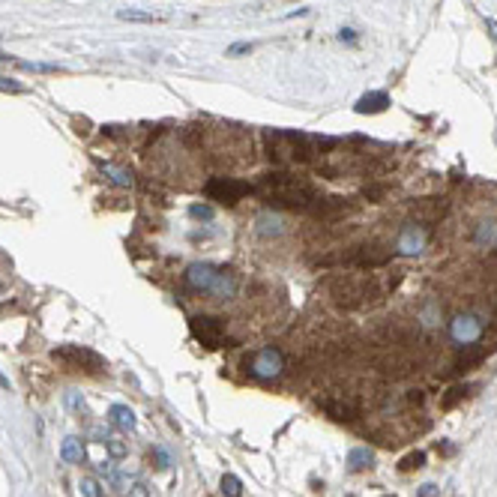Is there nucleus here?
<instances>
[{"instance_id":"nucleus-1","label":"nucleus","mask_w":497,"mask_h":497,"mask_svg":"<svg viewBox=\"0 0 497 497\" xmlns=\"http://www.w3.org/2000/svg\"><path fill=\"white\" fill-rule=\"evenodd\" d=\"M267 156L276 165H306L315 156H321V150H332L339 141L332 138H309L303 132L291 129H267Z\"/></svg>"},{"instance_id":"nucleus-2","label":"nucleus","mask_w":497,"mask_h":497,"mask_svg":"<svg viewBox=\"0 0 497 497\" xmlns=\"http://www.w3.org/2000/svg\"><path fill=\"white\" fill-rule=\"evenodd\" d=\"M255 192L264 198L267 204L273 207H285V210H300V213H312L315 204L321 201V195L306 183V180L285 174V171H276V174H264L261 177V186Z\"/></svg>"},{"instance_id":"nucleus-3","label":"nucleus","mask_w":497,"mask_h":497,"mask_svg":"<svg viewBox=\"0 0 497 497\" xmlns=\"http://www.w3.org/2000/svg\"><path fill=\"white\" fill-rule=\"evenodd\" d=\"M183 279L195 294H204V297H210V300H234L240 291V276L234 273L231 267L192 264Z\"/></svg>"},{"instance_id":"nucleus-4","label":"nucleus","mask_w":497,"mask_h":497,"mask_svg":"<svg viewBox=\"0 0 497 497\" xmlns=\"http://www.w3.org/2000/svg\"><path fill=\"white\" fill-rule=\"evenodd\" d=\"M51 359L57 366H63L66 372H87V375H99L105 368V359L90 348H81V345H63V348H54L51 350Z\"/></svg>"},{"instance_id":"nucleus-5","label":"nucleus","mask_w":497,"mask_h":497,"mask_svg":"<svg viewBox=\"0 0 497 497\" xmlns=\"http://www.w3.org/2000/svg\"><path fill=\"white\" fill-rule=\"evenodd\" d=\"M246 368H249L252 377H258V381H276V377L285 375L288 363H285L282 350L273 348V345H267V348H258L255 354L246 359Z\"/></svg>"},{"instance_id":"nucleus-6","label":"nucleus","mask_w":497,"mask_h":497,"mask_svg":"<svg viewBox=\"0 0 497 497\" xmlns=\"http://www.w3.org/2000/svg\"><path fill=\"white\" fill-rule=\"evenodd\" d=\"M204 192H207V198H210V201L237 204V201H243L246 195L255 192V189H252L249 183H240V180H234V177H213V180H207Z\"/></svg>"},{"instance_id":"nucleus-7","label":"nucleus","mask_w":497,"mask_h":497,"mask_svg":"<svg viewBox=\"0 0 497 497\" xmlns=\"http://www.w3.org/2000/svg\"><path fill=\"white\" fill-rule=\"evenodd\" d=\"M189 330H192V336L207 348H222L225 345V321L222 318L195 315V318H189Z\"/></svg>"},{"instance_id":"nucleus-8","label":"nucleus","mask_w":497,"mask_h":497,"mask_svg":"<svg viewBox=\"0 0 497 497\" xmlns=\"http://www.w3.org/2000/svg\"><path fill=\"white\" fill-rule=\"evenodd\" d=\"M482 332H485V323L476 318V315H456V318L449 321V339L462 348L476 345V341L482 339Z\"/></svg>"},{"instance_id":"nucleus-9","label":"nucleus","mask_w":497,"mask_h":497,"mask_svg":"<svg viewBox=\"0 0 497 497\" xmlns=\"http://www.w3.org/2000/svg\"><path fill=\"white\" fill-rule=\"evenodd\" d=\"M429 243V225L411 222L399 231V240H395V252L399 255H420Z\"/></svg>"},{"instance_id":"nucleus-10","label":"nucleus","mask_w":497,"mask_h":497,"mask_svg":"<svg viewBox=\"0 0 497 497\" xmlns=\"http://www.w3.org/2000/svg\"><path fill=\"white\" fill-rule=\"evenodd\" d=\"M321 408L339 422H354L357 420V404L348 402V399H323Z\"/></svg>"},{"instance_id":"nucleus-11","label":"nucleus","mask_w":497,"mask_h":497,"mask_svg":"<svg viewBox=\"0 0 497 497\" xmlns=\"http://www.w3.org/2000/svg\"><path fill=\"white\" fill-rule=\"evenodd\" d=\"M444 210H447V201H444V198H429V201H420L417 207H413V213H417V222H420V225L438 222L440 216H444Z\"/></svg>"},{"instance_id":"nucleus-12","label":"nucleus","mask_w":497,"mask_h":497,"mask_svg":"<svg viewBox=\"0 0 497 497\" xmlns=\"http://www.w3.org/2000/svg\"><path fill=\"white\" fill-rule=\"evenodd\" d=\"M108 420H111V426L114 429H120V431H132L135 429V411L132 408H126V404H111V411H108Z\"/></svg>"},{"instance_id":"nucleus-13","label":"nucleus","mask_w":497,"mask_h":497,"mask_svg":"<svg viewBox=\"0 0 497 497\" xmlns=\"http://www.w3.org/2000/svg\"><path fill=\"white\" fill-rule=\"evenodd\" d=\"M102 174H105L108 183H114V186H120V189L135 186V177H132L129 168H120V165H111V162H105V165H102Z\"/></svg>"},{"instance_id":"nucleus-14","label":"nucleus","mask_w":497,"mask_h":497,"mask_svg":"<svg viewBox=\"0 0 497 497\" xmlns=\"http://www.w3.org/2000/svg\"><path fill=\"white\" fill-rule=\"evenodd\" d=\"M84 456H87V453H84V444H81L78 438H66V440H63L60 458H63L66 465H81V462H84Z\"/></svg>"},{"instance_id":"nucleus-15","label":"nucleus","mask_w":497,"mask_h":497,"mask_svg":"<svg viewBox=\"0 0 497 497\" xmlns=\"http://www.w3.org/2000/svg\"><path fill=\"white\" fill-rule=\"evenodd\" d=\"M96 438H99V444H105V449H108V456H111V458H126V453H129L126 440L108 435V431H102V429H96Z\"/></svg>"},{"instance_id":"nucleus-16","label":"nucleus","mask_w":497,"mask_h":497,"mask_svg":"<svg viewBox=\"0 0 497 497\" xmlns=\"http://www.w3.org/2000/svg\"><path fill=\"white\" fill-rule=\"evenodd\" d=\"M386 105H390V96L386 93H368L357 102V111L359 114H377V111H384Z\"/></svg>"},{"instance_id":"nucleus-17","label":"nucleus","mask_w":497,"mask_h":497,"mask_svg":"<svg viewBox=\"0 0 497 497\" xmlns=\"http://www.w3.org/2000/svg\"><path fill=\"white\" fill-rule=\"evenodd\" d=\"M375 462V453L368 447H357V449H350L348 453V465H350V471H366V467H372Z\"/></svg>"},{"instance_id":"nucleus-18","label":"nucleus","mask_w":497,"mask_h":497,"mask_svg":"<svg viewBox=\"0 0 497 497\" xmlns=\"http://www.w3.org/2000/svg\"><path fill=\"white\" fill-rule=\"evenodd\" d=\"M78 489H81V497H105V489H102V482H99L96 476H84Z\"/></svg>"},{"instance_id":"nucleus-19","label":"nucleus","mask_w":497,"mask_h":497,"mask_svg":"<svg viewBox=\"0 0 497 497\" xmlns=\"http://www.w3.org/2000/svg\"><path fill=\"white\" fill-rule=\"evenodd\" d=\"M222 494H225V497H240V494H243V482H240V476L225 473V476H222Z\"/></svg>"},{"instance_id":"nucleus-20","label":"nucleus","mask_w":497,"mask_h":497,"mask_svg":"<svg viewBox=\"0 0 497 497\" xmlns=\"http://www.w3.org/2000/svg\"><path fill=\"white\" fill-rule=\"evenodd\" d=\"M422 465H426V453H411V456H404L402 462H399V471H402V473H408V471H420Z\"/></svg>"},{"instance_id":"nucleus-21","label":"nucleus","mask_w":497,"mask_h":497,"mask_svg":"<svg viewBox=\"0 0 497 497\" xmlns=\"http://www.w3.org/2000/svg\"><path fill=\"white\" fill-rule=\"evenodd\" d=\"M189 216H192V219H198V222H213L216 210H213L210 204H192V207H189Z\"/></svg>"},{"instance_id":"nucleus-22","label":"nucleus","mask_w":497,"mask_h":497,"mask_svg":"<svg viewBox=\"0 0 497 497\" xmlns=\"http://www.w3.org/2000/svg\"><path fill=\"white\" fill-rule=\"evenodd\" d=\"M465 395H467V386H453V390H449V393L444 395V402H440V408H447V411H449V408H456V404L462 402Z\"/></svg>"},{"instance_id":"nucleus-23","label":"nucleus","mask_w":497,"mask_h":497,"mask_svg":"<svg viewBox=\"0 0 497 497\" xmlns=\"http://www.w3.org/2000/svg\"><path fill=\"white\" fill-rule=\"evenodd\" d=\"M0 90H3V93H24V87L18 84V81L3 78V75H0Z\"/></svg>"},{"instance_id":"nucleus-24","label":"nucleus","mask_w":497,"mask_h":497,"mask_svg":"<svg viewBox=\"0 0 497 497\" xmlns=\"http://www.w3.org/2000/svg\"><path fill=\"white\" fill-rule=\"evenodd\" d=\"M21 69H27V72H57L54 63H21Z\"/></svg>"},{"instance_id":"nucleus-25","label":"nucleus","mask_w":497,"mask_h":497,"mask_svg":"<svg viewBox=\"0 0 497 497\" xmlns=\"http://www.w3.org/2000/svg\"><path fill=\"white\" fill-rule=\"evenodd\" d=\"M120 18H126V21H159L156 15H144V12H120Z\"/></svg>"},{"instance_id":"nucleus-26","label":"nucleus","mask_w":497,"mask_h":497,"mask_svg":"<svg viewBox=\"0 0 497 497\" xmlns=\"http://www.w3.org/2000/svg\"><path fill=\"white\" fill-rule=\"evenodd\" d=\"M123 497H150V489H147V485H144V482H135L132 489L126 491Z\"/></svg>"},{"instance_id":"nucleus-27","label":"nucleus","mask_w":497,"mask_h":497,"mask_svg":"<svg viewBox=\"0 0 497 497\" xmlns=\"http://www.w3.org/2000/svg\"><path fill=\"white\" fill-rule=\"evenodd\" d=\"M252 51V45L249 42H234L231 48H228V57H237V54H249Z\"/></svg>"},{"instance_id":"nucleus-28","label":"nucleus","mask_w":497,"mask_h":497,"mask_svg":"<svg viewBox=\"0 0 497 497\" xmlns=\"http://www.w3.org/2000/svg\"><path fill=\"white\" fill-rule=\"evenodd\" d=\"M480 359H482V354H473V357H465V359H462V363H458V368H456V372H465V368H471V366H476V363H480Z\"/></svg>"},{"instance_id":"nucleus-29","label":"nucleus","mask_w":497,"mask_h":497,"mask_svg":"<svg viewBox=\"0 0 497 497\" xmlns=\"http://www.w3.org/2000/svg\"><path fill=\"white\" fill-rule=\"evenodd\" d=\"M69 408H75V411L84 413V402H78V395H75V393H69Z\"/></svg>"},{"instance_id":"nucleus-30","label":"nucleus","mask_w":497,"mask_h":497,"mask_svg":"<svg viewBox=\"0 0 497 497\" xmlns=\"http://www.w3.org/2000/svg\"><path fill=\"white\" fill-rule=\"evenodd\" d=\"M422 497H435V485H422Z\"/></svg>"},{"instance_id":"nucleus-31","label":"nucleus","mask_w":497,"mask_h":497,"mask_svg":"<svg viewBox=\"0 0 497 497\" xmlns=\"http://www.w3.org/2000/svg\"><path fill=\"white\" fill-rule=\"evenodd\" d=\"M489 30H491V36H494V42H497V21H494V18H489Z\"/></svg>"},{"instance_id":"nucleus-32","label":"nucleus","mask_w":497,"mask_h":497,"mask_svg":"<svg viewBox=\"0 0 497 497\" xmlns=\"http://www.w3.org/2000/svg\"><path fill=\"white\" fill-rule=\"evenodd\" d=\"M384 497H393V494H384Z\"/></svg>"}]
</instances>
